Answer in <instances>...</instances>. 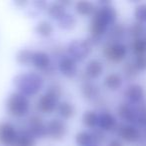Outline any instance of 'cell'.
Wrapping results in <instances>:
<instances>
[{
	"label": "cell",
	"instance_id": "obj_1",
	"mask_svg": "<svg viewBox=\"0 0 146 146\" xmlns=\"http://www.w3.org/2000/svg\"><path fill=\"white\" fill-rule=\"evenodd\" d=\"M118 12L109 1L97 3V10L91 17L89 25V39L98 44L106 37L109 29L117 23Z\"/></svg>",
	"mask_w": 146,
	"mask_h": 146
},
{
	"label": "cell",
	"instance_id": "obj_2",
	"mask_svg": "<svg viewBox=\"0 0 146 146\" xmlns=\"http://www.w3.org/2000/svg\"><path fill=\"white\" fill-rule=\"evenodd\" d=\"M13 85L16 91L29 98L39 95L45 85V79L42 74L36 71L18 73L13 78Z\"/></svg>",
	"mask_w": 146,
	"mask_h": 146
},
{
	"label": "cell",
	"instance_id": "obj_3",
	"mask_svg": "<svg viewBox=\"0 0 146 146\" xmlns=\"http://www.w3.org/2000/svg\"><path fill=\"white\" fill-rule=\"evenodd\" d=\"M62 87L59 84L53 83L47 87L45 92L41 94L36 101V111L39 114L50 115L56 112L57 107L61 102Z\"/></svg>",
	"mask_w": 146,
	"mask_h": 146
},
{
	"label": "cell",
	"instance_id": "obj_4",
	"mask_svg": "<svg viewBox=\"0 0 146 146\" xmlns=\"http://www.w3.org/2000/svg\"><path fill=\"white\" fill-rule=\"evenodd\" d=\"M5 110L9 116L15 119L28 117L31 112L30 98L18 91L12 92L5 100Z\"/></svg>",
	"mask_w": 146,
	"mask_h": 146
},
{
	"label": "cell",
	"instance_id": "obj_5",
	"mask_svg": "<svg viewBox=\"0 0 146 146\" xmlns=\"http://www.w3.org/2000/svg\"><path fill=\"white\" fill-rule=\"evenodd\" d=\"M93 42L88 39H74L67 44L66 55L72 57L78 63L88 58L93 50Z\"/></svg>",
	"mask_w": 146,
	"mask_h": 146
},
{
	"label": "cell",
	"instance_id": "obj_6",
	"mask_svg": "<svg viewBox=\"0 0 146 146\" xmlns=\"http://www.w3.org/2000/svg\"><path fill=\"white\" fill-rule=\"evenodd\" d=\"M104 58L114 64L122 63L127 58L129 53V47L123 42H107L103 47Z\"/></svg>",
	"mask_w": 146,
	"mask_h": 146
},
{
	"label": "cell",
	"instance_id": "obj_7",
	"mask_svg": "<svg viewBox=\"0 0 146 146\" xmlns=\"http://www.w3.org/2000/svg\"><path fill=\"white\" fill-rule=\"evenodd\" d=\"M115 132L123 143L125 142L128 144H137L143 138L142 130L134 124L119 123Z\"/></svg>",
	"mask_w": 146,
	"mask_h": 146
},
{
	"label": "cell",
	"instance_id": "obj_8",
	"mask_svg": "<svg viewBox=\"0 0 146 146\" xmlns=\"http://www.w3.org/2000/svg\"><path fill=\"white\" fill-rule=\"evenodd\" d=\"M31 66L36 72L40 74H50L54 71L52 63V57L48 52L44 50H34L31 60Z\"/></svg>",
	"mask_w": 146,
	"mask_h": 146
},
{
	"label": "cell",
	"instance_id": "obj_9",
	"mask_svg": "<svg viewBox=\"0 0 146 146\" xmlns=\"http://www.w3.org/2000/svg\"><path fill=\"white\" fill-rule=\"evenodd\" d=\"M26 131L36 139H42L47 137L46 122L40 114H30L26 120Z\"/></svg>",
	"mask_w": 146,
	"mask_h": 146
},
{
	"label": "cell",
	"instance_id": "obj_10",
	"mask_svg": "<svg viewBox=\"0 0 146 146\" xmlns=\"http://www.w3.org/2000/svg\"><path fill=\"white\" fill-rule=\"evenodd\" d=\"M47 137L55 141H60L64 139L68 132V125L66 121L60 119L59 117L52 118L46 122Z\"/></svg>",
	"mask_w": 146,
	"mask_h": 146
},
{
	"label": "cell",
	"instance_id": "obj_11",
	"mask_svg": "<svg viewBox=\"0 0 146 146\" xmlns=\"http://www.w3.org/2000/svg\"><path fill=\"white\" fill-rule=\"evenodd\" d=\"M19 131L16 125L10 121H0V144L2 146H14Z\"/></svg>",
	"mask_w": 146,
	"mask_h": 146
},
{
	"label": "cell",
	"instance_id": "obj_12",
	"mask_svg": "<svg viewBox=\"0 0 146 146\" xmlns=\"http://www.w3.org/2000/svg\"><path fill=\"white\" fill-rule=\"evenodd\" d=\"M124 98L126 99V102L132 104V105H140L144 102L146 96L145 88L139 83L132 82L128 84L123 92Z\"/></svg>",
	"mask_w": 146,
	"mask_h": 146
},
{
	"label": "cell",
	"instance_id": "obj_13",
	"mask_svg": "<svg viewBox=\"0 0 146 146\" xmlns=\"http://www.w3.org/2000/svg\"><path fill=\"white\" fill-rule=\"evenodd\" d=\"M57 69L61 75L64 76L65 78H69V79L75 78L79 72L78 62L66 54L62 55L59 58L58 63H57Z\"/></svg>",
	"mask_w": 146,
	"mask_h": 146
},
{
	"label": "cell",
	"instance_id": "obj_14",
	"mask_svg": "<svg viewBox=\"0 0 146 146\" xmlns=\"http://www.w3.org/2000/svg\"><path fill=\"white\" fill-rule=\"evenodd\" d=\"M116 115L122 121V123L134 124L136 125V119H137V108L135 105L128 103V102H122L116 108Z\"/></svg>",
	"mask_w": 146,
	"mask_h": 146
},
{
	"label": "cell",
	"instance_id": "obj_15",
	"mask_svg": "<svg viewBox=\"0 0 146 146\" xmlns=\"http://www.w3.org/2000/svg\"><path fill=\"white\" fill-rule=\"evenodd\" d=\"M118 125H119V122H118L117 116L114 115L112 112L108 110H102L99 113L98 128L104 133L115 132Z\"/></svg>",
	"mask_w": 146,
	"mask_h": 146
},
{
	"label": "cell",
	"instance_id": "obj_16",
	"mask_svg": "<svg viewBox=\"0 0 146 146\" xmlns=\"http://www.w3.org/2000/svg\"><path fill=\"white\" fill-rule=\"evenodd\" d=\"M104 70H105V66L100 59H90L85 64L83 74L87 80L94 81L103 75Z\"/></svg>",
	"mask_w": 146,
	"mask_h": 146
},
{
	"label": "cell",
	"instance_id": "obj_17",
	"mask_svg": "<svg viewBox=\"0 0 146 146\" xmlns=\"http://www.w3.org/2000/svg\"><path fill=\"white\" fill-rule=\"evenodd\" d=\"M80 92L84 99L87 101H94L100 95V88L94 81L85 79L80 86Z\"/></svg>",
	"mask_w": 146,
	"mask_h": 146
},
{
	"label": "cell",
	"instance_id": "obj_18",
	"mask_svg": "<svg viewBox=\"0 0 146 146\" xmlns=\"http://www.w3.org/2000/svg\"><path fill=\"white\" fill-rule=\"evenodd\" d=\"M124 83V78L121 73L110 72L104 77L103 86L109 91H118Z\"/></svg>",
	"mask_w": 146,
	"mask_h": 146
},
{
	"label": "cell",
	"instance_id": "obj_19",
	"mask_svg": "<svg viewBox=\"0 0 146 146\" xmlns=\"http://www.w3.org/2000/svg\"><path fill=\"white\" fill-rule=\"evenodd\" d=\"M74 10L81 17H92L97 10V4L89 0H81L74 4Z\"/></svg>",
	"mask_w": 146,
	"mask_h": 146
},
{
	"label": "cell",
	"instance_id": "obj_20",
	"mask_svg": "<svg viewBox=\"0 0 146 146\" xmlns=\"http://www.w3.org/2000/svg\"><path fill=\"white\" fill-rule=\"evenodd\" d=\"M46 12L48 14L49 18L57 22L64 15L67 14V7L64 5L63 1H53V2L48 4Z\"/></svg>",
	"mask_w": 146,
	"mask_h": 146
},
{
	"label": "cell",
	"instance_id": "obj_21",
	"mask_svg": "<svg viewBox=\"0 0 146 146\" xmlns=\"http://www.w3.org/2000/svg\"><path fill=\"white\" fill-rule=\"evenodd\" d=\"M56 112L60 119L64 120V121H67V120L72 119V118L75 116L76 108L72 102L67 101V100H63V101L61 100L58 107H57Z\"/></svg>",
	"mask_w": 146,
	"mask_h": 146
},
{
	"label": "cell",
	"instance_id": "obj_22",
	"mask_svg": "<svg viewBox=\"0 0 146 146\" xmlns=\"http://www.w3.org/2000/svg\"><path fill=\"white\" fill-rule=\"evenodd\" d=\"M99 113L95 110H86L81 116V123L87 130H94L98 128Z\"/></svg>",
	"mask_w": 146,
	"mask_h": 146
},
{
	"label": "cell",
	"instance_id": "obj_23",
	"mask_svg": "<svg viewBox=\"0 0 146 146\" xmlns=\"http://www.w3.org/2000/svg\"><path fill=\"white\" fill-rule=\"evenodd\" d=\"M127 34V29L121 24L116 23L108 31L106 38L107 42H122V39Z\"/></svg>",
	"mask_w": 146,
	"mask_h": 146
},
{
	"label": "cell",
	"instance_id": "obj_24",
	"mask_svg": "<svg viewBox=\"0 0 146 146\" xmlns=\"http://www.w3.org/2000/svg\"><path fill=\"white\" fill-rule=\"evenodd\" d=\"M34 31L38 36L42 38H49L54 33V26L48 20H41L35 25Z\"/></svg>",
	"mask_w": 146,
	"mask_h": 146
},
{
	"label": "cell",
	"instance_id": "obj_25",
	"mask_svg": "<svg viewBox=\"0 0 146 146\" xmlns=\"http://www.w3.org/2000/svg\"><path fill=\"white\" fill-rule=\"evenodd\" d=\"M76 146H90L94 144V138L91 130L84 129L77 132L74 137Z\"/></svg>",
	"mask_w": 146,
	"mask_h": 146
},
{
	"label": "cell",
	"instance_id": "obj_26",
	"mask_svg": "<svg viewBox=\"0 0 146 146\" xmlns=\"http://www.w3.org/2000/svg\"><path fill=\"white\" fill-rule=\"evenodd\" d=\"M32 49L29 48H21L20 50L17 51L16 55H15V61L17 64L20 66H29L31 65V60H32V55H33Z\"/></svg>",
	"mask_w": 146,
	"mask_h": 146
},
{
	"label": "cell",
	"instance_id": "obj_27",
	"mask_svg": "<svg viewBox=\"0 0 146 146\" xmlns=\"http://www.w3.org/2000/svg\"><path fill=\"white\" fill-rule=\"evenodd\" d=\"M129 50L131 51L134 56L146 55V36L131 40V43L129 45Z\"/></svg>",
	"mask_w": 146,
	"mask_h": 146
},
{
	"label": "cell",
	"instance_id": "obj_28",
	"mask_svg": "<svg viewBox=\"0 0 146 146\" xmlns=\"http://www.w3.org/2000/svg\"><path fill=\"white\" fill-rule=\"evenodd\" d=\"M57 26L61 30H65V31L73 30V29L77 26V18L73 14H70V13L67 12L66 15H64L60 20L57 21Z\"/></svg>",
	"mask_w": 146,
	"mask_h": 146
},
{
	"label": "cell",
	"instance_id": "obj_29",
	"mask_svg": "<svg viewBox=\"0 0 146 146\" xmlns=\"http://www.w3.org/2000/svg\"><path fill=\"white\" fill-rule=\"evenodd\" d=\"M36 138L24 129L22 131H20L14 146H36Z\"/></svg>",
	"mask_w": 146,
	"mask_h": 146
},
{
	"label": "cell",
	"instance_id": "obj_30",
	"mask_svg": "<svg viewBox=\"0 0 146 146\" xmlns=\"http://www.w3.org/2000/svg\"><path fill=\"white\" fill-rule=\"evenodd\" d=\"M127 34L131 37V39H137L140 37L146 36V27L144 24L134 21L127 28Z\"/></svg>",
	"mask_w": 146,
	"mask_h": 146
},
{
	"label": "cell",
	"instance_id": "obj_31",
	"mask_svg": "<svg viewBox=\"0 0 146 146\" xmlns=\"http://www.w3.org/2000/svg\"><path fill=\"white\" fill-rule=\"evenodd\" d=\"M140 73L138 72V70L135 68V66L133 65L132 61H127L123 64L122 66V76H123L124 80H128L131 81L138 77Z\"/></svg>",
	"mask_w": 146,
	"mask_h": 146
},
{
	"label": "cell",
	"instance_id": "obj_32",
	"mask_svg": "<svg viewBox=\"0 0 146 146\" xmlns=\"http://www.w3.org/2000/svg\"><path fill=\"white\" fill-rule=\"evenodd\" d=\"M133 16L136 22L146 24V3H139L133 11Z\"/></svg>",
	"mask_w": 146,
	"mask_h": 146
},
{
	"label": "cell",
	"instance_id": "obj_33",
	"mask_svg": "<svg viewBox=\"0 0 146 146\" xmlns=\"http://www.w3.org/2000/svg\"><path fill=\"white\" fill-rule=\"evenodd\" d=\"M132 63L139 73L146 72V55L134 56L132 59Z\"/></svg>",
	"mask_w": 146,
	"mask_h": 146
},
{
	"label": "cell",
	"instance_id": "obj_34",
	"mask_svg": "<svg viewBox=\"0 0 146 146\" xmlns=\"http://www.w3.org/2000/svg\"><path fill=\"white\" fill-rule=\"evenodd\" d=\"M92 134H93V138H94V144H97L100 145L103 142H105L106 140V133H104L103 131L99 129V128H96L94 130H91Z\"/></svg>",
	"mask_w": 146,
	"mask_h": 146
},
{
	"label": "cell",
	"instance_id": "obj_35",
	"mask_svg": "<svg viewBox=\"0 0 146 146\" xmlns=\"http://www.w3.org/2000/svg\"><path fill=\"white\" fill-rule=\"evenodd\" d=\"M48 4L49 3L45 2V1H35V2H33V5L35 6V8L37 9V10H45L46 11L47 7H48Z\"/></svg>",
	"mask_w": 146,
	"mask_h": 146
},
{
	"label": "cell",
	"instance_id": "obj_36",
	"mask_svg": "<svg viewBox=\"0 0 146 146\" xmlns=\"http://www.w3.org/2000/svg\"><path fill=\"white\" fill-rule=\"evenodd\" d=\"M106 146H124V143L119 138H112L107 142Z\"/></svg>",
	"mask_w": 146,
	"mask_h": 146
},
{
	"label": "cell",
	"instance_id": "obj_37",
	"mask_svg": "<svg viewBox=\"0 0 146 146\" xmlns=\"http://www.w3.org/2000/svg\"><path fill=\"white\" fill-rule=\"evenodd\" d=\"M15 4H16V5H26L27 2H26V1H23V2L21 1V2H15Z\"/></svg>",
	"mask_w": 146,
	"mask_h": 146
},
{
	"label": "cell",
	"instance_id": "obj_38",
	"mask_svg": "<svg viewBox=\"0 0 146 146\" xmlns=\"http://www.w3.org/2000/svg\"><path fill=\"white\" fill-rule=\"evenodd\" d=\"M90 146H100V145H97V144H92V145H90Z\"/></svg>",
	"mask_w": 146,
	"mask_h": 146
},
{
	"label": "cell",
	"instance_id": "obj_39",
	"mask_svg": "<svg viewBox=\"0 0 146 146\" xmlns=\"http://www.w3.org/2000/svg\"><path fill=\"white\" fill-rule=\"evenodd\" d=\"M140 146H146V144H145V143H144V144H141Z\"/></svg>",
	"mask_w": 146,
	"mask_h": 146
}]
</instances>
